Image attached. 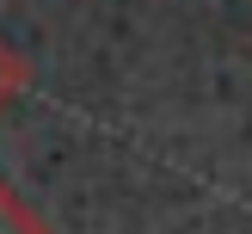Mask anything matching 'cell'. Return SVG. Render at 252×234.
Masks as SVG:
<instances>
[{"mask_svg":"<svg viewBox=\"0 0 252 234\" xmlns=\"http://www.w3.org/2000/svg\"><path fill=\"white\" fill-rule=\"evenodd\" d=\"M0 234H49L43 209H31V197L6 179H0Z\"/></svg>","mask_w":252,"mask_h":234,"instance_id":"1","label":"cell"},{"mask_svg":"<svg viewBox=\"0 0 252 234\" xmlns=\"http://www.w3.org/2000/svg\"><path fill=\"white\" fill-rule=\"evenodd\" d=\"M25 86H31V62H25L19 49H12L6 37H0V117L12 111V99H19Z\"/></svg>","mask_w":252,"mask_h":234,"instance_id":"2","label":"cell"}]
</instances>
